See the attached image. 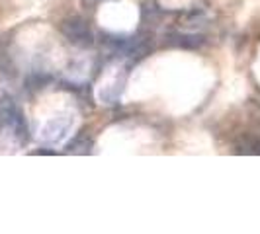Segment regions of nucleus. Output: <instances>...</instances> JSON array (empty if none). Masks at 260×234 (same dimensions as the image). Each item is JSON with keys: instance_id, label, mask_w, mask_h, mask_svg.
<instances>
[{"instance_id": "f257e3e1", "label": "nucleus", "mask_w": 260, "mask_h": 234, "mask_svg": "<svg viewBox=\"0 0 260 234\" xmlns=\"http://www.w3.org/2000/svg\"><path fill=\"white\" fill-rule=\"evenodd\" d=\"M0 133H6L12 141L18 144H24L27 139V127L22 111L12 104L4 102L0 105Z\"/></svg>"}, {"instance_id": "f03ea898", "label": "nucleus", "mask_w": 260, "mask_h": 234, "mask_svg": "<svg viewBox=\"0 0 260 234\" xmlns=\"http://www.w3.org/2000/svg\"><path fill=\"white\" fill-rule=\"evenodd\" d=\"M61 31H63V35L73 45H78V47H88L94 41L92 31L84 24V20H80V18H69V20H65L63 26H61Z\"/></svg>"}, {"instance_id": "7ed1b4c3", "label": "nucleus", "mask_w": 260, "mask_h": 234, "mask_svg": "<svg viewBox=\"0 0 260 234\" xmlns=\"http://www.w3.org/2000/svg\"><path fill=\"white\" fill-rule=\"evenodd\" d=\"M100 2H104V0H84V4H88V6H96Z\"/></svg>"}]
</instances>
